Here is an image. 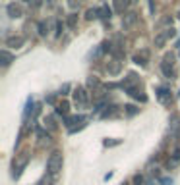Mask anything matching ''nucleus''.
<instances>
[{"label":"nucleus","mask_w":180,"mask_h":185,"mask_svg":"<svg viewBox=\"0 0 180 185\" xmlns=\"http://www.w3.org/2000/svg\"><path fill=\"white\" fill-rule=\"evenodd\" d=\"M47 168H49V173H51L52 178H56V173L60 172V168H62V154L60 152H52L49 162H47Z\"/></svg>","instance_id":"obj_1"},{"label":"nucleus","mask_w":180,"mask_h":185,"mask_svg":"<svg viewBox=\"0 0 180 185\" xmlns=\"http://www.w3.org/2000/svg\"><path fill=\"white\" fill-rule=\"evenodd\" d=\"M8 14H10L12 18H19V16H21V10H19L18 6H14V4H10V6H8Z\"/></svg>","instance_id":"obj_2"},{"label":"nucleus","mask_w":180,"mask_h":185,"mask_svg":"<svg viewBox=\"0 0 180 185\" xmlns=\"http://www.w3.org/2000/svg\"><path fill=\"white\" fill-rule=\"evenodd\" d=\"M134 21H136V14H128V16H126V19H122V23H124L126 27H128V25H132Z\"/></svg>","instance_id":"obj_3"},{"label":"nucleus","mask_w":180,"mask_h":185,"mask_svg":"<svg viewBox=\"0 0 180 185\" xmlns=\"http://www.w3.org/2000/svg\"><path fill=\"white\" fill-rule=\"evenodd\" d=\"M165 39H167V35H159V37L155 39V45H157V46H161L163 43H165Z\"/></svg>","instance_id":"obj_4"},{"label":"nucleus","mask_w":180,"mask_h":185,"mask_svg":"<svg viewBox=\"0 0 180 185\" xmlns=\"http://www.w3.org/2000/svg\"><path fill=\"white\" fill-rule=\"evenodd\" d=\"M8 43H10V45H21L23 41H21V39H12V41H8Z\"/></svg>","instance_id":"obj_5"},{"label":"nucleus","mask_w":180,"mask_h":185,"mask_svg":"<svg viewBox=\"0 0 180 185\" xmlns=\"http://www.w3.org/2000/svg\"><path fill=\"white\" fill-rule=\"evenodd\" d=\"M126 108H128V114H130V116L138 112V110H136V106H126Z\"/></svg>","instance_id":"obj_6"},{"label":"nucleus","mask_w":180,"mask_h":185,"mask_svg":"<svg viewBox=\"0 0 180 185\" xmlns=\"http://www.w3.org/2000/svg\"><path fill=\"white\" fill-rule=\"evenodd\" d=\"M10 60H12V58H10V54H8V52H4V64H10Z\"/></svg>","instance_id":"obj_7"},{"label":"nucleus","mask_w":180,"mask_h":185,"mask_svg":"<svg viewBox=\"0 0 180 185\" xmlns=\"http://www.w3.org/2000/svg\"><path fill=\"white\" fill-rule=\"evenodd\" d=\"M161 183H163V185H170V183H172V181H170V179H167V178H165V179H161Z\"/></svg>","instance_id":"obj_8"}]
</instances>
